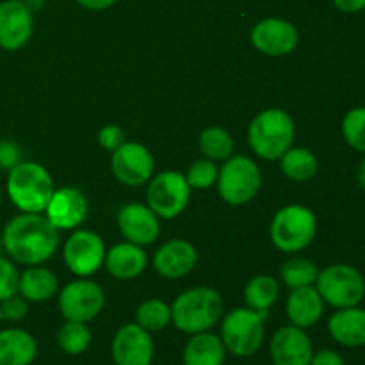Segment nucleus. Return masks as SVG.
<instances>
[{
	"mask_svg": "<svg viewBox=\"0 0 365 365\" xmlns=\"http://www.w3.org/2000/svg\"><path fill=\"white\" fill-rule=\"evenodd\" d=\"M77 2L81 4L82 7H88V9L102 11V9H107V7L113 6L116 0H77Z\"/></svg>",
	"mask_w": 365,
	"mask_h": 365,
	"instance_id": "ea45409f",
	"label": "nucleus"
},
{
	"mask_svg": "<svg viewBox=\"0 0 365 365\" xmlns=\"http://www.w3.org/2000/svg\"><path fill=\"white\" fill-rule=\"evenodd\" d=\"M324 312V302L314 285L292 289L287 298V317L291 324L303 328H312L319 323Z\"/></svg>",
	"mask_w": 365,
	"mask_h": 365,
	"instance_id": "412c9836",
	"label": "nucleus"
},
{
	"mask_svg": "<svg viewBox=\"0 0 365 365\" xmlns=\"http://www.w3.org/2000/svg\"><path fill=\"white\" fill-rule=\"evenodd\" d=\"M21 163V148L14 141H0V171H11Z\"/></svg>",
	"mask_w": 365,
	"mask_h": 365,
	"instance_id": "c9c22d12",
	"label": "nucleus"
},
{
	"mask_svg": "<svg viewBox=\"0 0 365 365\" xmlns=\"http://www.w3.org/2000/svg\"><path fill=\"white\" fill-rule=\"evenodd\" d=\"M57 277L46 267H29L18 278V294L31 303H43L57 292Z\"/></svg>",
	"mask_w": 365,
	"mask_h": 365,
	"instance_id": "393cba45",
	"label": "nucleus"
},
{
	"mask_svg": "<svg viewBox=\"0 0 365 365\" xmlns=\"http://www.w3.org/2000/svg\"><path fill=\"white\" fill-rule=\"evenodd\" d=\"M278 296H280V285L273 277H267V274L252 278L245 289L246 305L257 310L264 319H267L269 309L277 303Z\"/></svg>",
	"mask_w": 365,
	"mask_h": 365,
	"instance_id": "a878e982",
	"label": "nucleus"
},
{
	"mask_svg": "<svg viewBox=\"0 0 365 365\" xmlns=\"http://www.w3.org/2000/svg\"><path fill=\"white\" fill-rule=\"evenodd\" d=\"M273 365H310L314 346L303 328L289 324L273 335L269 344Z\"/></svg>",
	"mask_w": 365,
	"mask_h": 365,
	"instance_id": "dca6fc26",
	"label": "nucleus"
},
{
	"mask_svg": "<svg viewBox=\"0 0 365 365\" xmlns=\"http://www.w3.org/2000/svg\"><path fill=\"white\" fill-rule=\"evenodd\" d=\"M53 191L52 177L41 164L21 160L9 171L7 195L21 212H45Z\"/></svg>",
	"mask_w": 365,
	"mask_h": 365,
	"instance_id": "7ed1b4c3",
	"label": "nucleus"
},
{
	"mask_svg": "<svg viewBox=\"0 0 365 365\" xmlns=\"http://www.w3.org/2000/svg\"><path fill=\"white\" fill-rule=\"evenodd\" d=\"M260 170L250 157H228L217 175V191L230 205H245L257 196L260 189Z\"/></svg>",
	"mask_w": 365,
	"mask_h": 365,
	"instance_id": "6e6552de",
	"label": "nucleus"
},
{
	"mask_svg": "<svg viewBox=\"0 0 365 365\" xmlns=\"http://www.w3.org/2000/svg\"><path fill=\"white\" fill-rule=\"evenodd\" d=\"M342 135L356 152L365 153V107H355L342 120Z\"/></svg>",
	"mask_w": 365,
	"mask_h": 365,
	"instance_id": "2f4dec72",
	"label": "nucleus"
},
{
	"mask_svg": "<svg viewBox=\"0 0 365 365\" xmlns=\"http://www.w3.org/2000/svg\"><path fill=\"white\" fill-rule=\"evenodd\" d=\"M225 312L223 298L210 287H195L182 292L171 305V323L187 335L210 331Z\"/></svg>",
	"mask_w": 365,
	"mask_h": 365,
	"instance_id": "f03ea898",
	"label": "nucleus"
},
{
	"mask_svg": "<svg viewBox=\"0 0 365 365\" xmlns=\"http://www.w3.org/2000/svg\"><path fill=\"white\" fill-rule=\"evenodd\" d=\"M38 356V344L29 331L7 328L0 331V365H32Z\"/></svg>",
	"mask_w": 365,
	"mask_h": 365,
	"instance_id": "5701e85b",
	"label": "nucleus"
},
{
	"mask_svg": "<svg viewBox=\"0 0 365 365\" xmlns=\"http://www.w3.org/2000/svg\"><path fill=\"white\" fill-rule=\"evenodd\" d=\"M264 323L266 319L250 307L230 310L221 323V341L227 351L241 359L259 353L266 337Z\"/></svg>",
	"mask_w": 365,
	"mask_h": 365,
	"instance_id": "39448f33",
	"label": "nucleus"
},
{
	"mask_svg": "<svg viewBox=\"0 0 365 365\" xmlns=\"http://www.w3.org/2000/svg\"><path fill=\"white\" fill-rule=\"evenodd\" d=\"M317 159L309 148L296 146L289 148L284 155L280 157V168L287 178L294 182H307L316 175Z\"/></svg>",
	"mask_w": 365,
	"mask_h": 365,
	"instance_id": "bb28decb",
	"label": "nucleus"
},
{
	"mask_svg": "<svg viewBox=\"0 0 365 365\" xmlns=\"http://www.w3.org/2000/svg\"><path fill=\"white\" fill-rule=\"evenodd\" d=\"M118 227L128 242L146 246L152 245L160 234L159 216L143 203H128L118 214Z\"/></svg>",
	"mask_w": 365,
	"mask_h": 365,
	"instance_id": "a211bd4d",
	"label": "nucleus"
},
{
	"mask_svg": "<svg viewBox=\"0 0 365 365\" xmlns=\"http://www.w3.org/2000/svg\"><path fill=\"white\" fill-rule=\"evenodd\" d=\"M298 29L282 18H266L259 21L252 31V43L259 52L266 56H287L298 46Z\"/></svg>",
	"mask_w": 365,
	"mask_h": 365,
	"instance_id": "2eb2a0df",
	"label": "nucleus"
},
{
	"mask_svg": "<svg viewBox=\"0 0 365 365\" xmlns=\"http://www.w3.org/2000/svg\"><path fill=\"white\" fill-rule=\"evenodd\" d=\"M106 245L102 237L91 230H77L66 241L63 257L73 274L88 278L102 267L106 260Z\"/></svg>",
	"mask_w": 365,
	"mask_h": 365,
	"instance_id": "9b49d317",
	"label": "nucleus"
},
{
	"mask_svg": "<svg viewBox=\"0 0 365 365\" xmlns=\"http://www.w3.org/2000/svg\"><path fill=\"white\" fill-rule=\"evenodd\" d=\"M103 264H106L107 271H109L114 278H120V280H132V278L139 277V274L146 269L148 257H146V252L143 250V246L127 241L113 246V248L106 253Z\"/></svg>",
	"mask_w": 365,
	"mask_h": 365,
	"instance_id": "4be33fe9",
	"label": "nucleus"
},
{
	"mask_svg": "<svg viewBox=\"0 0 365 365\" xmlns=\"http://www.w3.org/2000/svg\"><path fill=\"white\" fill-rule=\"evenodd\" d=\"M359 184L365 191V159L360 163V168H359Z\"/></svg>",
	"mask_w": 365,
	"mask_h": 365,
	"instance_id": "79ce46f5",
	"label": "nucleus"
},
{
	"mask_svg": "<svg viewBox=\"0 0 365 365\" xmlns=\"http://www.w3.org/2000/svg\"><path fill=\"white\" fill-rule=\"evenodd\" d=\"M335 7L342 13H360V11L365 9V0H334Z\"/></svg>",
	"mask_w": 365,
	"mask_h": 365,
	"instance_id": "58836bf2",
	"label": "nucleus"
},
{
	"mask_svg": "<svg viewBox=\"0 0 365 365\" xmlns=\"http://www.w3.org/2000/svg\"><path fill=\"white\" fill-rule=\"evenodd\" d=\"M45 216L57 230H73L88 216V200L77 187H61L53 191Z\"/></svg>",
	"mask_w": 365,
	"mask_h": 365,
	"instance_id": "f3484780",
	"label": "nucleus"
},
{
	"mask_svg": "<svg viewBox=\"0 0 365 365\" xmlns=\"http://www.w3.org/2000/svg\"><path fill=\"white\" fill-rule=\"evenodd\" d=\"M98 143L103 150H107V152H116V150L125 143V132L121 130L118 125H106V127L98 132Z\"/></svg>",
	"mask_w": 365,
	"mask_h": 365,
	"instance_id": "e433bc0d",
	"label": "nucleus"
},
{
	"mask_svg": "<svg viewBox=\"0 0 365 365\" xmlns=\"http://www.w3.org/2000/svg\"><path fill=\"white\" fill-rule=\"evenodd\" d=\"M18 278L20 273L14 264L0 257V302L18 294Z\"/></svg>",
	"mask_w": 365,
	"mask_h": 365,
	"instance_id": "72a5a7b5",
	"label": "nucleus"
},
{
	"mask_svg": "<svg viewBox=\"0 0 365 365\" xmlns=\"http://www.w3.org/2000/svg\"><path fill=\"white\" fill-rule=\"evenodd\" d=\"M135 323L146 331H163L171 324V307L163 299H146L138 307Z\"/></svg>",
	"mask_w": 365,
	"mask_h": 365,
	"instance_id": "c85d7f7f",
	"label": "nucleus"
},
{
	"mask_svg": "<svg viewBox=\"0 0 365 365\" xmlns=\"http://www.w3.org/2000/svg\"><path fill=\"white\" fill-rule=\"evenodd\" d=\"M328 331L337 344L362 348L365 346V310L359 305L337 309L328 321Z\"/></svg>",
	"mask_w": 365,
	"mask_h": 365,
	"instance_id": "aec40b11",
	"label": "nucleus"
},
{
	"mask_svg": "<svg viewBox=\"0 0 365 365\" xmlns=\"http://www.w3.org/2000/svg\"><path fill=\"white\" fill-rule=\"evenodd\" d=\"M110 353L116 365H152L155 348L150 331L138 323H128L114 334Z\"/></svg>",
	"mask_w": 365,
	"mask_h": 365,
	"instance_id": "ddd939ff",
	"label": "nucleus"
},
{
	"mask_svg": "<svg viewBox=\"0 0 365 365\" xmlns=\"http://www.w3.org/2000/svg\"><path fill=\"white\" fill-rule=\"evenodd\" d=\"M200 150L210 160H225L234 153V139L225 128L209 127L200 135Z\"/></svg>",
	"mask_w": 365,
	"mask_h": 365,
	"instance_id": "c756f323",
	"label": "nucleus"
},
{
	"mask_svg": "<svg viewBox=\"0 0 365 365\" xmlns=\"http://www.w3.org/2000/svg\"><path fill=\"white\" fill-rule=\"evenodd\" d=\"M280 274L287 287L298 289L316 284L319 271L316 264L310 262L309 259H291L284 262Z\"/></svg>",
	"mask_w": 365,
	"mask_h": 365,
	"instance_id": "7c9ffc66",
	"label": "nucleus"
},
{
	"mask_svg": "<svg viewBox=\"0 0 365 365\" xmlns=\"http://www.w3.org/2000/svg\"><path fill=\"white\" fill-rule=\"evenodd\" d=\"M310 365H346L344 359L339 355L334 349H321V351L314 353Z\"/></svg>",
	"mask_w": 365,
	"mask_h": 365,
	"instance_id": "4c0bfd02",
	"label": "nucleus"
},
{
	"mask_svg": "<svg viewBox=\"0 0 365 365\" xmlns=\"http://www.w3.org/2000/svg\"><path fill=\"white\" fill-rule=\"evenodd\" d=\"M198 262V252L185 239H171L157 250L153 257V267L168 280H177L195 269Z\"/></svg>",
	"mask_w": 365,
	"mask_h": 365,
	"instance_id": "6ab92c4d",
	"label": "nucleus"
},
{
	"mask_svg": "<svg viewBox=\"0 0 365 365\" xmlns=\"http://www.w3.org/2000/svg\"><path fill=\"white\" fill-rule=\"evenodd\" d=\"M2 242L13 260L25 266H39L56 253L59 230L43 214L21 212L6 225Z\"/></svg>",
	"mask_w": 365,
	"mask_h": 365,
	"instance_id": "f257e3e1",
	"label": "nucleus"
},
{
	"mask_svg": "<svg viewBox=\"0 0 365 365\" xmlns=\"http://www.w3.org/2000/svg\"><path fill=\"white\" fill-rule=\"evenodd\" d=\"M103 305L102 287L88 278L70 282L59 294V310L66 321L89 323L102 312Z\"/></svg>",
	"mask_w": 365,
	"mask_h": 365,
	"instance_id": "9d476101",
	"label": "nucleus"
},
{
	"mask_svg": "<svg viewBox=\"0 0 365 365\" xmlns=\"http://www.w3.org/2000/svg\"><path fill=\"white\" fill-rule=\"evenodd\" d=\"M189 198H191V187L185 180V175L178 171H164L150 178L146 202L159 217L164 220L177 217L185 210Z\"/></svg>",
	"mask_w": 365,
	"mask_h": 365,
	"instance_id": "1a4fd4ad",
	"label": "nucleus"
},
{
	"mask_svg": "<svg viewBox=\"0 0 365 365\" xmlns=\"http://www.w3.org/2000/svg\"><path fill=\"white\" fill-rule=\"evenodd\" d=\"M110 168L121 184L135 187L150 182L155 170V160L146 146L125 141L116 152H113Z\"/></svg>",
	"mask_w": 365,
	"mask_h": 365,
	"instance_id": "f8f14e48",
	"label": "nucleus"
},
{
	"mask_svg": "<svg viewBox=\"0 0 365 365\" xmlns=\"http://www.w3.org/2000/svg\"><path fill=\"white\" fill-rule=\"evenodd\" d=\"M34 31V18L24 0L0 2V46L18 50L25 46Z\"/></svg>",
	"mask_w": 365,
	"mask_h": 365,
	"instance_id": "4468645a",
	"label": "nucleus"
},
{
	"mask_svg": "<svg viewBox=\"0 0 365 365\" xmlns=\"http://www.w3.org/2000/svg\"><path fill=\"white\" fill-rule=\"evenodd\" d=\"M217 170L216 164L210 159H200L189 166L187 173H185V180H187L191 189H207L217 182Z\"/></svg>",
	"mask_w": 365,
	"mask_h": 365,
	"instance_id": "473e14b6",
	"label": "nucleus"
},
{
	"mask_svg": "<svg viewBox=\"0 0 365 365\" xmlns=\"http://www.w3.org/2000/svg\"><path fill=\"white\" fill-rule=\"evenodd\" d=\"M271 241L280 252L298 253L314 241L317 220L305 205H287L278 210L271 223Z\"/></svg>",
	"mask_w": 365,
	"mask_h": 365,
	"instance_id": "423d86ee",
	"label": "nucleus"
},
{
	"mask_svg": "<svg viewBox=\"0 0 365 365\" xmlns=\"http://www.w3.org/2000/svg\"><path fill=\"white\" fill-rule=\"evenodd\" d=\"M0 203H2V196H0Z\"/></svg>",
	"mask_w": 365,
	"mask_h": 365,
	"instance_id": "37998d69",
	"label": "nucleus"
},
{
	"mask_svg": "<svg viewBox=\"0 0 365 365\" xmlns=\"http://www.w3.org/2000/svg\"><path fill=\"white\" fill-rule=\"evenodd\" d=\"M316 289L324 303L334 309H348L362 303L365 280L356 267L349 264H334L319 271Z\"/></svg>",
	"mask_w": 365,
	"mask_h": 365,
	"instance_id": "0eeeda50",
	"label": "nucleus"
},
{
	"mask_svg": "<svg viewBox=\"0 0 365 365\" xmlns=\"http://www.w3.org/2000/svg\"><path fill=\"white\" fill-rule=\"evenodd\" d=\"M27 302L20 294H14L11 298L0 302V319L20 321L27 316Z\"/></svg>",
	"mask_w": 365,
	"mask_h": 365,
	"instance_id": "f704fd0d",
	"label": "nucleus"
},
{
	"mask_svg": "<svg viewBox=\"0 0 365 365\" xmlns=\"http://www.w3.org/2000/svg\"><path fill=\"white\" fill-rule=\"evenodd\" d=\"M296 127L292 118L282 109L262 110L248 128V143L253 152L267 160H277L294 141Z\"/></svg>",
	"mask_w": 365,
	"mask_h": 365,
	"instance_id": "20e7f679",
	"label": "nucleus"
},
{
	"mask_svg": "<svg viewBox=\"0 0 365 365\" xmlns=\"http://www.w3.org/2000/svg\"><path fill=\"white\" fill-rule=\"evenodd\" d=\"M24 2L27 4V7L31 11H38V9H41L43 4H45V0H24Z\"/></svg>",
	"mask_w": 365,
	"mask_h": 365,
	"instance_id": "a19ab883",
	"label": "nucleus"
},
{
	"mask_svg": "<svg viewBox=\"0 0 365 365\" xmlns=\"http://www.w3.org/2000/svg\"><path fill=\"white\" fill-rule=\"evenodd\" d=\"M227 359V348L217 335L210 331L191 335L184 348V365H223Z\"/></svg>",
	"mask_w": 365,
	"mask_h": 365,
	"instance_id": "b1692460",
	"label": "nucleus"
},
{
	"mask_svg": "<svg viewBox=\"0 0 365 365\" xmlns=\"http://www.w3.org/2000/svg\"><path fill=\"white\" fill-rule=\"evenodd\" d=\"M57 346L63 349L66 355H82L88 351L91 346V330L86 327V323L78 321H66L57 331Z\"/></svg>",
	"mask_w": 365,
	"mask_h": 365,
	"instance_id": "cd10ccee",
	"label": "nucleus"
}]
</instances>
